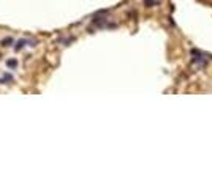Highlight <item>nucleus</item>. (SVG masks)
Returning <instances> with one entry per match:
<instances>
[{"label":"nucleus","mask_w":212,"mask_h":189,"mask_svg":"<svg viewBox=\"0 0 212 189\" xmlns=\"http://www.w3.org/2000/svg\"><path fill=\"white\" fill-rule=\"evenodd\" d=\"M18 65V61L16 60H8V66H13V68H15Z\"/></svg>","instance_id":"obj_1"},{"label":"nucleus","mask_w":212,"mask_h":189,"mask_svg":"<svg viewBox=\"0 0 212 189\" xmlns=\"http://www.w3.org/2000/svg\"><path fill=\"white\" fill-rule=\"evenodd\" d=\"M11 41H13L11 38H6V39H3V46H10L8 43H11Z\"/></svg>","instance_id":"obj_2"}]
</instances>
